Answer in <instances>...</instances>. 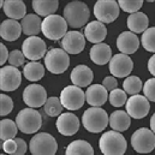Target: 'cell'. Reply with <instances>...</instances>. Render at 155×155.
<instances>
[{
  "instance_id": "cell-32",
  "label": "cell",
  "mask_w": 155,
  "mask_h": 155,
  "mask_svg": "<svg viewBox=\"0 0 155 155\" xmlns=\"http://www.w3.org/2000/svg\"><path fill=\"white\" fill-rule=\"evenodd\" d=\"M143 89V83L138 76H129L123 82V90L129 95H137Z\"/></svg>"
},
{
  "instance_id": "cell-27",
  "label": "cell",
  "mask_w": 155,
  "mask_h": 155,
  "mask_svg": "<svg viewBox=\"0 0 155 155\" xmlns=\"http://www.w3.org/2000/svg\"><path fill=\"white\" fill-rule=\"evenodd\" d=\"M131 125V117L126 111H114L110 116V126L118 132L126 131Z\"/></svg>"
},
{
  "instance_id": "cell-31",
  "label": "cell",
  "mask_w": 155,
  "mask_h": 155,
  "mask_svg": "<svg viewBox=\"0 0 155 155\" xmlns=\"http://www.w3.org/2000/svg\"><path fill=\"white\" fill-rule=\"evenodd\" d=\"M18 126L16 121L11 119H2L0 123V138L1 141H7V140H13L17 135Z\"/></svg>"
},
{
  "instance_id": "cell-34",
  "label": "cell",
  "mask_w": 155,
  "mask_h": 155,
  "mask_svg": "<svg viewBox=\"0 0 155 155\" xmlns=\"http://www.w3.org/2000/svg\"><path fill=\"white\" fill-rule=\"evenodd\" d=\"M141 42H142V46L144 47L146 51L152 52L155 54V27L148 28L142 34Z\"/></svg>"
},
{
  "instance_id": "cell-45",
  "label": "cell",
  "mask_w": 155,
  "mask_h": 155,
  "mask_svg": "<svg viewBox=\"0 0 155 155\" xmlns=\"http://www.w3.org/2000/svg\"><path fill=\"white\" fill-rule=\"evenodd\" d=\"M150 130L155 134V113L150 118Z\"/></svg>"
},
{
  "instance_id": "cell-40",
  "label": "cell",
  "mask_w": 155,
  "mask_h": 155,
  "mask_svg": "<svg viewBox=\"0 0 155 155\" xmlns=\"http://www.w3.org/2000/svg\"><path fill=\"white\" fill-rule=\"evenodd\" d=\"M2 150L5 154L8 155H13L17 150V142L16 140H7V141H4L2 143Z\"/></svg>"
},
{
  "instance_id": "cell-16",
  "label": "cell",
  "mask_w": 155,
  "mask_h": 155,
  "mask_svg": "<svg viewBox=\"0 0 155 155\" xmlns=\"http://www.w3.org/2000/svg\"><path fill=\"white\" fill-rule=\"evenodd\" d=\"M55 126L63 136H74L79 130V119L76 114L70 112L61 113L55 121Z\"/></svg>"
},
{
  "instance_id": "cell-23",
  "label": "cell",
  "mask_w": 155,
  "mask_h": 155,
  "mask_svg": "<svg viewBox=\"0 0 155 155\" xmlns=\"http://www.w3.org/2000/svg\"><path fill=\"white\" fill-rule=\"evenodd\" d=\"M70 78H71L74 85L83 88V87H89L91 84L93 78H94V74H93V71H91V69L89 66L78 65L72 70Z\"/></svg>"
},
{
  "instance_id": "cell-37",
  "label": "cell",
  "mask_w": 155,
  "mask_h": 155,
  "mask_svg": "<svg viewBox=\"0 0 155 155\" xmlns=\"http://www.w3.org/2000/svg\"><path fill=\"white\" fill-rule=\"evenodd\" d=\"M13 110V101L10 96L1 94L0 95V114L1 117L7 116Z\"/></svg>"
},
{
  "instance_id": "cell-5",
  "label": "cell",
  "mask_w": 155,
  "mask_h": 155,
  "mask_svg": "<svg viewBox=\"0 0 155 155\" xmlns=\"http://www.w3.org/2000/svg\"><path fill=\"white\" fill-rule=\"evenodd\" d=\"M42 34L49 40L59 41L68 34V22L59 15H52L42 21Z\"/></svg>"
},
{
  "instance_id": "cell-1",
  "label": "cell",
  "mask_w": 155,
  "mask_h": 155,
  "mask_svg": "<svg viewBox=\"0 0 155 155\" xmlns=\"http://www.w3.org/2000/svg\"><path fill=\"white\" fill-rule=\"evenodd\" d=\"M89 17L90 10L83 1H71L64 7V18L71 28L78 29L84 27L88 23Z\"/></svg>"
},
{
  "instance_id": "cell-39",
  "label": "cell",
  "mask_w": 155,
  "mask_h": 155,
  "mask_svg": "<svg viewBox=\"0 0 155 155\" xmlns=\"http://www.w3.org/2000/svg\"><path fill=\"white\" fill-rule=\"evenodd\" d=\"M143 93L144 96L149 100L155 102V77L149 78L148 81H146V83L143 84Z\"/></svg>"
},
{
  "instance_id": "cell-41",
  "label": "cell",
  "mask_w": 155,
  "mask_h": 155,
  "mask_svg": "<svg viewBox=\"0 0 155 155\" xmlns=\"http://www.w3.org/2000/svg\"><path fill=\"white\" fill-rule=\"evenodd\" d=\"M102 85L107 89V91H112V90H114V89L118 88V81L113 76H107V77L104 78Z\"/></svg>"
},
{
  "instance_id": "cell-21",
  "label": "cell",
  "mask_w": 155,
  "mask_h": 155,
  "mask_svg": "<svg viewBox=\"0 0 155 155\" xmlns=\"http://www.w3.org/2000/svg\"><path fill=\"white\" fill-rule=\"evenodd\" d=\"M23 33L22 24L15 19H5L0 25V36L1 39L8 42L16 41Z\"/></svg>"
},
{
  "instance_id": "cell-30",
  "label": "cell",
  "mask_w": 155,
  "mask_h": 155,
  "mask_svg": "<svg viewBox=\"0 0 155 155\" xmlns=\"http://www.w3.org/2000/svg\"><path fill=\"white\" fill-rule=\"evenodd\" d=\"M23 75L28 81L36 82L45 76V66L39 61H29L24 65Z\"/></svg>"
},
{
  "instance_id": "cell-22",
  "label": "cell",
  "mask_w": 155,
  "mask_h": 155,
  "mask_svg": "<svg viewBox=\"0 0 155 155\" xmlns=\"http://www.w3.org/2000/svg\"><path fill=\"white\" fill-rule=\"evenodd\" d=\"M89 57L96 65H106L112 59V49L107 43H97L90 48Z\"/></svg>"
},
{
  "instance_id": "cell-7",
  "label": "cell",
  "mask_w": 155,
  "mask_h": 155,
  "mask_svg": "<svg viewBox=\"0 0 155 155\" xmlns=\"http://www.w3.org/2000/svg\"><path fill=\"white\" fill-rule=\"evenodd\" d=\"M29 149L33 155H55L58 144L55 138L47 132H40L31 137Z\"/></svg>"
},
{
  "instance_id": "cell-19",
  "label": "cell",
  "mask_w": 155,
  "mask_h": 155,
  "mask_svg": "<svg viewBox=\"0 0 155 155\" xmlns=\"http://www.w3.org/2000/svg\"><path fill=\"white\" fill-rule=\"evenodd\" d=\"M117 47L123 54H134L140 47V39L131 31H123L117 39Z\"/></svg>"
},
{
  "instance_id": "cell-20",
  "label": "cell",
  "mask_w": 155,
  "mask_h": 155,
  "mask_svg": "<svg viewBox=\"0 0 155 155\" xmlns=\"http://www.w3.org/2000/svg\"><path fill=\"white\" fill-rule=\"evenodd\" d=\"M107 36V29L104 23L99 21L89 22L84 28V38L91 43H101Z\"/></svg>"
},
{
  "instance_id": "cell-10",
  "label": "cell",
  "mask_w": 155,
  "mask_h": 155,
  "mask_svg": "<svg viewBox=\"0 0 155 155\" xmlns=\"http://www.w3.org/2000/svg\"><path fill=\"white\" fill-rule=\"evenodd\" d=\"M94 16L96 19L104 24L114 22L119 17L120 7L114 0H100L94 4Z\"/></svg>"
},
{
  "instance_id": "cell-46",
  "label": "cell",
  "mask_w": 155,
  "mask_h": 155,
  "mask_svg": "<svg viewBox=\"0 0 155 155\" xmlns=\"http://www.w3.org/2000/svg\"><path fill=\"white\" fill-rule=\"evenodd\" d=\"M1 155H8V154H1Z\"/></svg>"
},
{
  "instance_id": "cell-9",
  "label": "cell",
  "mask_w": 155,
  "mask_h": 155,
  "mask_svg": "<svg viewBox=\"0 0 155 155\" xmlns=\"http://www.w3.org/2000/svg\"><path fill=\"white\" fill-rule=\"evenodd\" d=\"M60 102L69 111H77L85 102V93L77 85H68L61 90Z\"/></svg>"
},
{
  "instance_id": "cell-8",
  "label": "cell",
  "mask_w": 155,
  "mask_h": 155,
  "mask_svg": "<svg viewBox=\"0 0 155 155\" xmlns=\"http://www.w3.org/2000/svg\"><path fill=\"white\" fill-rule=\"evenodd\" d=\"M131 146L140 154H148L155 148V134L147 127L136 130L131 136Z\"/></svg>"
},
{
  "instance_id": "cell-15",
  "label": "cell",
  "mask_w": 155,
  "mask_h": 155,
  "mask_svg": "<svg viewBox=\"0 0 155 155\" xmlns=\"http://www.w3.org/2000/svg\"><path fill=\"white\" fill-rule=\"evenodd\" d=\"M134 69V61L132 59L123 53H119L112 57L110 61V71L113 75V77L124 78L129 77Z\"/></svg>"
},
{
  "instance_id": "cell-6",
  "label": "cell",
  "mask_w": 155,
  "mask_h": 155,
  "mask_svg": "<svg viewBox=\"0 0 155 155\" xmlns=\"http://www.w3.org/2000/svg\"><path fill=\"white\" fill-rule=\"evenodd\" d=\"M70 65V57L63 48H51L45 57L46 69L54 75L64 74Z\"/></svg>"
},
{
  "instance_id": "cell-25",
  "label": "cell",
  "mask_w": 155,
  "mask_h": 155,
  "mask_svg": "<svg viewBox=\"0 0 155 155\" xmlns=\"http://www.w3.org/2000/svg\"><path fill=\"white\" fill-rule=\"evenodd\" d=\"M126 24H127V28L131 33H134V34H141L142 33L143 34L148 29L149 18L146 13L138 11V12L132 13L127 17Z\"/></svg>"
},
{
  "instance_id": "cell-44",
  "label": "cell",
  "mask_w": 155,
  "mask_h": 155,
  "mask_svg": "<svg viewBox=\"0 0 155 155\" xmlns=\"http://www.w3.org/2000/svg\"><path fill=\"white\" fill-rule=\"evenodd\" d=\"M148 70H149V72L155 77V54L152 55L149 58V60H148Z\"/></svg>"
},
{
  "instance_id": "cell-18",
  "label": "cell",
  "mask_w": 155,
  "mask_h": 155,
  "mask_svg": "<svg viewBox=\"0 0 155 155\" xmlns=\"http://www.w3.org/2000/svg\"><path fill=\"white\" fill-rule=\"evenodd\" d=\"M108 99L107 89L102 84H91L85 91V101L91 107H101Z\"/></svg>"
},
{
  "instance_id": "cell-42",
  "label": "cell",
  "mask_w": 155,
  "mask_h": 155,
  "mask_svg": "<svg viewBox=\"0 0 155 155\" xmlns=\"http://www.w3.org/2000/svg\"><path fill=\"white\" fill-rule=\"evenodd\" d=\"M16 142H17V150L13 155H24L27 153V149H28V144L22 138H15Z\"/></svg>"
},
{
  "instance_id": "cell-14",
  "label": "cell",
  "mask_w": 155,
  "mask_h": 155,
  "mask_svg": "<svg viewBox=\"0 0 155 155\" xmlns=\"http://www.w3.org/2000/svg\"><path fill=\"white\" fill-rule=\"evenodd\" d=\"M22 83V74L15 66H2L0 70V87L2 91H13Z\"/></svg>"
},
{
  "instance_id": "cell-3",
  "label": "cell",
  "mask_w": 155,
  "mask_h": 155,
  "mask_svg": "<svg viewBox=\"0 0 155 155\" xmlns=\"http://www.w3.org/2000/svg\"><path fill=\"white\" fill-rule=\"evenodd\" d=\"M82 123L87 131L91 134L102 132L110 124V117L101 107H90L84 111L82 116Z\"/></svg>"
},
{
  "instance_id": "cell-4",
  "label": "cell",
  "mask_w": 155,
  "mask_h": 155,
  "mask_svg": "<svg viewBox=\"0 0 155 155\" xmlns=\"http://www.w3.org/2000/svg\"><path fill=\"white\" fill-rule=\"evenodd\" d=\"M16 124L23 134H36L42 126V117L35 108L27 107L16 116Z\"/></svg>"
},
{
  "instance_id": "cell-38",
  "label": "cell",
  "mask_w": 155,
  "mask_h": 155,
  "mask_svg": "<svg viewBox=\"0 0 155 155\" xmlns=\"http://www.w3.org/2000/svg\"><path fill=\"white\" fill-rule=\"evenodd\" d=\"M25 59H27V58L24 57L23 52H22V51H19V49H15V51L10 52L8 63H10V65H11V66L18 68V66H21V65H23V64H24Z\"/></svg>"
},
{
  "instance_id": "cell-17",
  "label": "cell",
  "mask_w": 155,
  "mask_h": 155,
  "mask_svg": "<svg viewBox=\"0 0 155 155\" xmlns=\"http://www.w3.org/2000/svg\"><path fill=\"white\" fill-rule=\"evenodd\" d=\"M61 47L68 54H78L85 47L84 34L77 30L68 31V34L61 40Z\"/></svg>"
},
{
  "instance_id": "cell-36",
  "label": "cell",
  "mask_w": 155,
  "mask_h": 155,
  "mask_svg": "<svg viewBox=\"0 0 155 155\" xmlns=\"http://www.w3.org/2000/svg\"><path fill=\"white\" fill-rule=\"evenodd\" d=\"M127 99L129 97L126 96V93L123 89H119V88L112 90L111 94L108 95V100H110L111 105L114 106V107H121L123 105L126 104Z\"/></svg>"
},
{
  "instance_id": "cell-11",
  "label": "cell",
  "mask_w": 155,
  "mask_h": 155,
  "mask_svg": "<svg viewBox=\"0 0 155 155\" xmlns=\"http://www.w3.org/2000/svg\"><path fill=\"white\" fill-rule=\"evenodd\" d=\"M22 52L24 57L30 61H38L46 57L47 46L46 42L39 36H30L24 40L22 45Z\"/></svg>"
},
{
  "instance_id": "cell-43",
  "label": "cell",
  "mask_w": 155,
  "mask_h": 155,
  "mask_svg": "<svg viewBox=\"0 0 155 155\" xmlns=\"http://www.w3.org/2000/svg\"><path fill=\"white\" fill-rule=\"evenodd\" d=\"M8 57H10V52L7 51V47L1 43L0 45V65H4L6 61H8Z\"/></svg>"
},
{
  "instance_id": "cell-35",
  "label": "cell",
  "mask_w": 155,
  "mask_h": 155,
  "mask_svg": "<svg viewBox=\"0 0 155 155\" xmlns=\"http://www.w3.org/2000/svg\"><path fill=\"white\" fill-rule=\"evenodd\" d=\"M118 5L120 10L132 15L140 11V8L143 6V0H119Z\"/></svg>"
},
{
  "instance_id": "cell-33",
  "label": "cell",
  "mask_w": 155,
  "mask_h": 155,
  "mask_svg": "<svg viewBox=\"0 0 155 155\" xmlns=\"http://www.w3.org/2000/svg\"><path fill=\"white\" fill-rule=\"evenodd\" d=\"M63 105L60 102V99L57 96H51L47 99L43 110L48 117H59L63 112Z\"/></svg>"
},
{
  "instance_id": "cell-29",
  "label": "cell",
  "mask_w": 155,
  "mask_h": 155,
  "mask_svg": "<svg viewBox=\"0 0 155 155\" xmlns=\"http://www.w3.org/2000/svg\"><path fill=\"white\" fill-rule=\"evenodd\" d=\"M65 155H94L91 144L84 140L72 141L65 149Z\"/></svg>"
},
{
  "instance_id": "cell-2",
  "label": "cell",
  "mask_w": 155,
  "mask_h": 155,
  "mask_svg": "<svg viewBox=\"0 0 155 155\" xmlns=\"http://www.w3.org/2000/svg\"><path fill=\"white\" fill-rule=\"evenodd\" d=\"M99 147L104 155H124L127 148V142L120 132L112 130L102 134Z\"/></svg>"
},
{
  "instance_id": "cell-24",
  "label": "cell",
  "mask_w": 155,
  "mask_h": 155,
  "mask_svg": "<svg viewBox=\"0 0 155 155\" xmlns=\"http://www.w3.org/2000/svg\"><path fill=\"white\" fill-rule=\"evenodd\" d=\"M4 13L8 19H23L27 16V6L21 0H5L2 6Z\"/></svg>"
},
{
  "instance_id": "cell-13",
  "label": "cell",
  "mask_w": 155,
  "mask_h": 155,
  "mask_svg": "<svg viewBox=\"0 0 155 155\" xmlns=\"http://www.w3.org/2000/svg\"><path fill=\"white\" fill-rule=\"evenodd\" d=\"M149 110V100L144 95H132L126 101V113L134 119H142L148 116Z\"/></svg>"
},
{
  "instance_id": "cell-26",
  "label": "cell",
  "mask_w": 155,
  "mask_h": 155,
  "mask_svg": "<svg viewBox=\"0 0 155 155\" xmlns=\"http://www.w3.org/2000/svg\"><path fill=\"white\" fill-rule=\"evenodd\" d=\"M21 24H22L23 33L30 38V36H36L40 31H41L42 21H41L40 16H38V15L29 13V15H27L22 19Z\"/></svg>"
},
{
  "instance_id": "cell-28",
  "label": "cell",
  "mask_w": 155,
  "mask_h": 155,
  "mask_svg": "<svg viewBox=\"0 0 155 155\" xmlns=\"http://www.w3.org/2000/svg\"><path fill=\"white\" fill-rule=\"evenodd\" d=\"M59 7V1L57 0H34L33 8L40 17H48L55 15L54 12Z\"/></svg>"
},
{
  "instance_id": "cell-12",
  "label": "cell",
  "mask_w": 155,
  "mask_h": 155,
  "mask_svg": "<svg viewBox=\"0 0 155 155\" xmlns=\"http://www.w3.org/2000/svg\"><path fill=\"white\" fill-rule=\"evenodd\" d=\"M47 99V91L40 84H30L23 91V101L30 108L36 110L45 106Z\"/></svg>"
}]
</instances>
